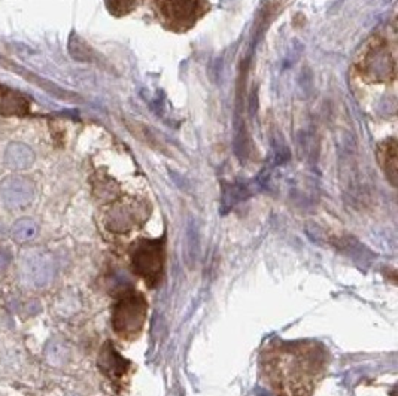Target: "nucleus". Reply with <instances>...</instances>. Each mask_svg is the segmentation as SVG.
<instances>
[{
	"label": "nucleus",
	"instance_id": "obj_1",
	"mask_svg": "<svg viewBox=\"0 0 398 396\" xmlns=\"http://www.w3.org/2000/svg\"><path fill=\"white\" fill-rule=\"evenodd\" d=\"M55 276V262L50 252L43 249H26L18 258V278L26 289H43Z\"/></svg>",
	"mask_w": 398,
	"mask_h": 396
},
{
	"label": "nucleus",
	"instance_id": "obj_2",
	"mask_svg": "<svg viewBox=\"0 0 398 396\" xmlns=\"http://www.w3.org/2000/svg\"><path fill=\"white\" fill-rule=\"evenodd\" d=\"M148 306L142 295L128 292L116 302L112 313V325L115 332L121 335L123 339L136 337L140 330L144 328L146 320Z\"/></svg>",
	"mask_w": 398,
	"mask_h": 396
},
{
	"label": "nucleus",
	"instance_id": "obj_3",
	"mask_svg": "<svg viewBox=\"0 0 398 396\" xmlns=\"http://www.w3.org/2000/svg\"><path fill=\"white\" fill-rule=\"evenodd\" d=\"M133 270L149 285L154 286L163 271L165 264V249L161 241H140L132 255Z\"/></svg>",
	"mask_w": 398,
	"mask_h": 396
},
{
	"label": "nucleus",
	"instance_id": "obj_4",
	"mask_svg": "<svg viewBox=\"0 0 398 396\" xmlns=\"http://www.w3.org/2000/svg\"><path fill=\"white\" fill-rule=\"evenodd\" d=\"M29 111V101L20 92L0 85V113L25 115Z\"/></svg>",
	"mask_w": 398,
	"mask_h": 396
},
{
	"label": "nucleus",
	"instance_id": "obj_5",
	"mask_svg": "<svg viewBox=\"0 0 398 396\" xmlns=\"http://www.w3.org/2000/svg\"><path fill=\"white\" fill-rule=\"evenodd\" d=\"M378 158L386 178L392 185H397V145L395 141L382 142L378 146Z\"/></svg>",
	"mask_w": 398,
	"mask_h": 396
},
{
	"label": "nucleus",
	"instance_id": "obj_6",
	"mask_svg": "<svg viewBox=\"0 0 398 396\" xmlns=\"http://www.w3.org/2000/svg\"><path fill=\"white\" fill-rule=\"evenodd\" d=\"M38 225L29 219L18 220V222L11 229V236L18 244H29L38 237Z\"/></svg>",
	"mask_w": 398,
	"mask_h": 396
},
{
	"label": "nucleus",
	"instance_id": "obj_7",
	"mask_svg": "<svg viewBox=\"0 0 398 396\" xmlns=\"http://www.w3.org/2000/svg\"><path fill=\"white\" fill-rule=\"evenodd\" d=\"M102 365H107L104 367V371L109 372L112 376H123V372L125 371L127 362L125 359H123L118 353L114 351V347H109L104 355L100 359Z\"/></svg>",
	"mask_w": 398,
	"mask_h": 396
},
{
	"label": "nucleus",
	"instance_id": "obj_8",
	"mask_svg": "<svg viewBox=\"0 0 398 396\" xmlns=\"http://www.w3.org/2000/svg\"><path fill=\"white\" fill-rule=\"evenodd\" d=\"M13 261V255H11L9 249L0 248V271H5Z\"/></svg>",
	"mask_w": 398,
	"mask_h": 396
}]
</instances>
